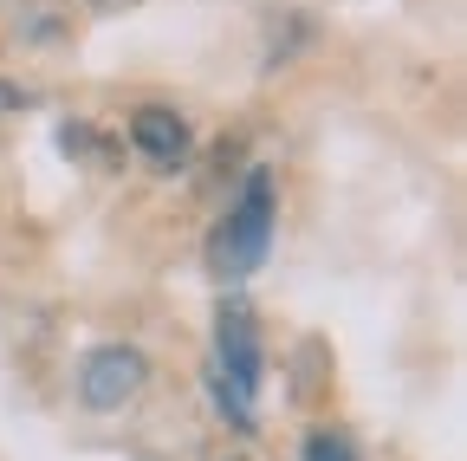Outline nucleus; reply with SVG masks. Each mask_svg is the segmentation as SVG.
Instances as JSON below:
<instances>
[{
    "instance_id": "1",
    "label": "nucleus",
    "mask_w": 467,
    "mask_h": 461,
    "mask_svg": "<svg viewBox=\"0 0 467 461\" xmlns=\"http://www.w3.org/2000/svg\"><path fill=\"white\" fill-rule=\"evenodd\" d=\"M273 235H279V189H273V169H247L241 195H234L208 235V273L221 286H241L266 267L273 254Z\"/></svg>"
},
{
    "instance_id": "2",
    "label": "nucleus",
    "mask_w": 467,
    "mask_h": 461,
    "mask_svg": "<svg viewBox=\"0 0 467 461\" xmlns=\"http://www.w3.org/2000/svg\"><path fill=\"white\" fill-rule=\"evenodd\" d=\"M214 403L234 429L260 423V390H266V338L247 299H227L214 319Z\"/></svg>"
},
{
    "instance_id": "3",
    "label": "nucleus",
    "mask_w": 467,
    "mask_h": 461,
    "mask_svg": "<svg viewBox=\"0 0 467 461\" xmlns=\"http://www.w3.org/2000/svg\"><path fill=\"white\" fill-rule=\"evenodd\" d=\"M72 390H78L85 410L117 416V410H130V403L150 390V358L137 351V344H124V338H104V344H91V351L78 358Z\"/></svg>"
},
{
    "instance_id": "4",
    "label": "nucleus",
    "mask_w": 467,
    "mask_h": 461,
    "mask_svg": "<svg viewBox=\"0 0 467 461\" xmlns=\"http://www.w3.org/2000/svg\"><path fill=\"white\" fill-rule=\"evenodd\" d=\"M130 150L156 169V176H175V169L189 162V150H195V131H189L182 110L143 104V110H130Z\"/></svg>"
},
{
    "instance_id": "5",
    "label": "nucleus",
    "mask_w": 467,
    "mask_h": 461,
    "mask_svg": "<svg viewBox=\"0 0 467 461\" xmlns=\"http://www.w3.org/2000/svg\"><path fill=\"white\" fill-rule=\"evenodd\" d=\"M299 461H364L358 448H350V435L344 429H331V423H318L306 442H299Z\"/></svg>"
},
{
    "instance_id": "6",
    "label": "nucleus",
    "mask_w": 467,
    "mask_h": 461,
    "mask_svg": "<svg viewBox=\"0 0 467 461\" xmlns=\"http://www.w3.org/2000/svg\"><path fill=\"white\" fill-rule=\"evenodd\" d=\"M26 104H33V91H26V85L0 79V118H14V110H26Z\"/></svg>"
},
{
    "instance_id": "7",
    "label": "nucleus",
    "mask_w": 467,
    "mask_h": 461,
    "mask_svg": "<svg viewBox=\"0 0 467 461\" xmlns=\"http://www.w3.org/2000/svg\"><path fill=\"white\" fill-rule=\"evenodd\" d=\"M91 7H110V0H91Z\"/></svg>"
}]
</instances>
